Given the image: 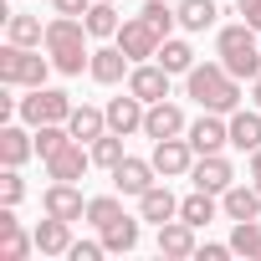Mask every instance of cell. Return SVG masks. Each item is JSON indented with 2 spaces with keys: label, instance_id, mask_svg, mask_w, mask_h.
Segmentation results:
<instances>
[{
  "label": "cell",
  "instance_id": "obj_8",
  "mask_svg": "<svg viewBox=\"0 0 261 261\" xmlns=\"http://www.w3.org/2000/svg\"><path fill=\"white\" fill-rule=\"evenodd\" d=\"M185 139L195 144V154H220L230 144V118L225 113H205V118H195L185 128Z\"/></svg>",
  "mask_w": 261,
  "mask_h": 261
},
{
  "label": "cell",
  "instance_id": "obj_4",
  "mask_svg": "<svg viewBox=\"0 0 261 261\" xmlns=\"http://www.w3.org/2000/svg\"><path fill=\"white\" fill-rule=\"evenodd\" d=\"M51 67L57 62L41 57L36 46H16V41L0 46V82H6V87H46Z\"/></svg>",
  "mask_w": 261,
  "mask_h": 261
},
{
  "label": "cell",
  "instance_id": "obj_26",
  "mask_svg": "<svg viewBox=\"0 0 261 261\" xmlns=\"http://www.w3.org/2000/svg\"><path fill=\"white\" fill-rule=\"evenodd\" d=\"M215 16H220L215 0H179V26H185V31H210Z\"/></svg>",
  "mask_w": 261,
  "mask_h": 261
},
{
  "label": "cell",
  "instance_id": "obj_21",
  "mask_svg": "<svg viewBox=\"0 0 261 261\" xmlns=\"http://www.w3.org/2000/svg\"><path fill=\"white\" fill-rule=\"evenodd\" d=\"M139 215H144V220H154V225H164V220H174V215H179V200L169 195V185H149V190L139 195Z\"/></svg>",
  "mask_w": 261,
  "mask_h": 261
},
{
  "label": "cell",
  "instance_id": "obj_6",
  "mask_svg": "<svg viewBox=\"0 0 261 261\" xmlns=\"http://www.w3.org/2000/svg\"><path fill=\"white\" fill-rule=\"evenodd\" d=\"M149 159H154V169H159L164 179H179V174L195 169L200 154H195V144L179 134V139H154V154H149Z\"/></svg>",
  "mask_w": 261,
  "mask_h": 261
},
{
  "label": "cell",
  "instance_id": "obj_3",
  "mask_svg": "<svg viewBox=\"0 0 261 261\" xmlns=\"http://www.w3.org/2000/svg\"><path fill=\"white\" fill-rule=\"evenodd\" d=\"M215 57H220V67L230 72V77H241V82H251V77H261V41H256V26H220V36H215Z\"/></svg>",
  "mask_w": 261,
  "mask_h": 261
},
{
  "label": "cell",
  "instance_id": "obj_7",
  "mask_svg": "<svg viewBox=\"0 0 261 261\" xmlns=\"http://www.w3.org/2000/svg\"><path fill=\"white\" fill-rule=\"evenodd\" d=\"M128 57H134V62H149V57H159V46H164V36L144 21V16H134V21H123L118 26V36H113Z\"/></svg>",
  "mask_w": 261,
  "mask_h": 261
},
{
  "label": "cell",
  "instance_id": "obj_27",
  "mask_svg": "<svg viewBox=\"0 0 261 261\" xmlns=\"http://www.w3.org/2000/svg\"><path fill=\"white\" fill-rule=\"evenodd\" d=\"M179 220H190L195 230H200V225H210V220H215V195H210V190L185 195V200H179Z\"/></svg>",
  "mask_w": 261,
  "mask_h": 261
},
{
  "label": "cell",
  "instance_id": "obj_34",
  "mask_svg": "<svg viewBox=\"0 0 261 261\" xmlns=\"http://www.w3.org/2000/svg\"><path fill=\"white\" fill-rule=\"evenodd\" d=\"M62 144H72V128H67V123H41V128H36V154H41V159H51Z\"/></svg>",
  "mask_w": 261,
  "mask_h": 261
},
{
  "label": "cell",
  "instance_id": "obj_22",
  "mask_svg": "<svg viewBox=\"0 0 261 261\" xmlns=\"http://www.w3.org/2000/svg\"><path fill=\"white\" fill-rule=\"evenodd\" d=\"M220 210H225L230 220H256V215H261V190H256V185H230V190L220 195Z\"/></svg>",
  "mask_w": 261,
  "mask_h": 261
},
{
  "label": "cell",
  "instance_id": "obj_12",
  "mask_svg": "<svg viewBox=\"0 0 261 261\" xmlns=\"http://www.w3.org/2000/svg\"><path fill=\"white\" fill-rule=\"evenodd\" d=\"M31 246H36V236H26V230H21L16 205H0V261H26V256H31Z\"/></svg>",
  "mask_w": 261,
  "mask_h": 261
},
{
  "label": "cell",
  "instance_id": "obj_42",
  "mask_svg": "<svg viewBox=\"0 0 261 261\" xmlns=\"http://www.w3.org/2000/svg\"><path fill=\"white\" fill-rule=\"evenodd\" d=\"M251 102L261 108V77H251Z\"/></svg>",
  "mask_w": 261,
  "mask_h": 261
},
{
  "label": "cell",
  "instance_id": "obj_31",
  "mask_svg": "<svg viewBox=\"0 0 261 261\" xmlns=\"http://www.w3.org/2000/svg\"><path fill=\"white\" fill-rule=\"evenodd\" d=\"M230 251L261 261V225H256V220H236V230H230Z\"/></svg>",
  "mask_w": 261,
  "mask_h": 261
},
{
  "label": "cell",
  "instance_id": "obj_40",
  "mask_svg": "<svg viewBox=\"0 0 261 261\" xmlns=\"http://www.w3.org/2000/svg\"><path fill=\"white\" fill-rule=\"evenodd\" d=\"M236 6H241L246 26H256V31H261V0H236Z\"/></svg>",
  "mask_w": 261,
  "mask_h": 261
},
{
  "label": "cell",
  "instance_id": "obj_17",
  "mask_svg": "<svg viewBox=\"0 0 261 261\" xmlns=\"http://www.w3.org/2000/svg\"><path fill=\"white\" fill-rule=\"evenodd\" d=\"M200 246H195V225L190 220H164L159 225V256H169V261H185V256H195Z\"/></svg>",
  "mask_w": 261,
  "mask_h": 261
},
{
  "label": "cell",
  "instance_id": "obj_36",
  "mask_svg": "<svg viewBox=\"0 0 261 261\" xmlns=\"http://www.w3.org/2000/svg\"><path fill=\"white\" fill-rule=\"evenodd\" d=\"M26 200V179L6 164V174H0V205H21Z\"/></svg>",
  "mask_w": 261,
  "mask_h": 261
},
{
  "label": "cell",
  "instance_id": "obj_15",
  "mask_svg": "<svg viewBox=\"0 0 261 261\" xmlns=\"http://www.w3.org/2000/svg\"><path fill=\"white\" fill-rule=\"evenodd\" d=\"M102 113H108V128H113V134H123V139H128V134H139V128H144V113H149V102L128 92V97H113Z\"/></svg>",
  "mask_w": 261,
  "mask_h": 261
},
{
  "label": "cell",
  "instance_id": "obj_13",
  "mask_svg": "<svg viewBox=\"0 0 261 261\" xmlns=\"http://www.w3.org/2000/svg\"><path fill=\"white\" fill-rule=\"evenodd\" d=\"M87 169H92V149H82V139L62 144V149L46 159V174H51V179H72V185H77Z\"/></svg>",
  "mask_w": 261,
  "mask_h": 261
},
{
  "label": "cell",
  "instance_id": "obj_37",
  "mask_svg": "<svg viewBox=\"0 0 261 261\" xmlns=\"http://www.w3.org/2000/svg\"><path fill=\"white\" fill-rule=\"evenodd\" d=\"M108 246L102 241H72V251H67V261H97Z\"/></svg>",
  "mask_w": 261,
  "mask_h": 261
},
{
  "label": "cell",
  "instance_id": "obj_16",
  "mask_svg": "<svg viewBox=\"0 0 261 261\" xmlns=\"http://www.w3.org/2000/svg\"><path fill=\"white\" fill-rule=\"evenodd\" d=\"M87 72H92V82H102V87H113V82H123L128 72H134V57H128L123 46H102V51H92V62H87Z\"/></svg>",
  "mask_w": 261,
  "mask_h": 261
},
{
  "label": "cell",
  "instance_id": "obj_2",
  "mask_svg": "<svg viewBox=\"0 0 261 261\" xmlns=\"http://www.w3.org/2000/svg\"><path fill=\"white\" fill-rule=\"evenodd\" d=\"M46 57L57 62V72H67V77H77L87 62H92V51H87V21L82 16H57V21H46Z\"/></svg>",
  "mask_w": 261,
  "mask_h": 261
},
{
  "label": "cell",
  "instance_id": "obj_35",
  "mask_svg": "<svg viewBox=\"0 0 261 261\" xmlns=\"http://www.w3.org/2000/svg\"><path fill=\"white\" fill-rule=\"evenodd\" d=\"M144 21H149V26H154L159 36H169V31L179 26V11H169L164 0H149V6H144Z\"/></svg>",
  "mask_w": 261,
  "mask_h": 261
},
{
  "label": "cell",
  "instance_id": "obj_28",
  "mask_svg": "<svg viewBox=\"0 0 261 261\" xmlns=\"http://www.w3.org/2000/svg\"><path fill=\"white\" fill-rule=\"evenodd\" d=\"M139 220H144V215H139ZM139 220H134V215L113 220V225L102 230V246H108V251H134V246H139Z\"/></svg>",
  "mask_w": 261,
  "mask_h": 261
},
{
  "label": "cell",
  "instance_id": "obj_5",
  "mask_svg": "<svg viewBox=\"0 0 261 261\" xmlns=\"http://www.w3.org/2000/svg\"><path fill=\"white\" fill-rule=\"evenodd\" d=\"M21 118H26L31 128H41V123H67V118H72V97L57 92V87H31V97H21Z\"/></svg>",
  "mask_w": 261,
  "mask_h": 261
},
{
  "label": "cell",
  "instance_id": "obj_39",
  "mask_svg": "<svg viewBox=\"0 0 261 261\" xmlns=\"http://www.w3.org/2000/svg\"><path fill=\"white\" fill-rule=\"evenodd\" d=\"M195 256H200V261H225V256H236V251H230V241H225V246H215V241H210V246H200Z\"/></svg>",
  "mask_w": 261,
  "mask_h": 261
},
{
  "label": "cell",
  "instance_id": "obj_19",
  "mask_svg": "<svg viewBox=\"0 0 261 261\" xmlns=\"http://www.w3.org/2000/svg\"><path fill=\"white\" fill-rule=\"evenodd\" d=\"M31 154H36V134H26V128H16V123H0V164L21 169Z\"/></svg>",
  "mask_w": 261,
  "mask_h": 261
},
{
  "label": "cell",
  "instance_id": "obj_1",
  "mask_svg": "<svg viewBox=\"0 0 261 261\" xmlns=\"http://www.w3.org/2000/svg\"><path fill=\"white\" fill-rule=\"evenodd\" d=\"M185 92H190L205 113H225V118H230V113L241 108V77H230L220 62H205V67L195 62V67L185 72Z\"/></svg>",
  "mask_w": 261,
  "mask_h": 261
},
{
  "label": "cell",
  "instance_id": "obj_32",
  "mask_svg": "<svg viewBox=\"0 0 261 261\" xmlns=\"http://www.w3.org/2000/svg\"><path fill=\"white\" fill-rule=\"evenodd\" d=\"M113 220H123V200H118V195H97V200H87V225L108 230Z\"/></svg>",
  "mask_w": 261,
  "mask_h": 261
},
{
  "label": "cell",
  "instance_id": "obj_24",
  "mask_svg": "<svg viewBox=\"0 0 261 261\" xmlns=\"http://www.w3.org/2000/svg\"><path fill=\"white\" fill-rule=\"evenodd\" d=\"M6 41H16V46H41V41H46V26H41L31 11H16V16H6Z\"/></svg>",
  "mask_w": 261,
  "mask_h": 261
},
{
  "label": "cell",
  "instance_id": "obj_9",
  "mask_svg": "<svg viewBox=\"0 0 261 261\" xmlns=\"http://www.w3.org/2000/svg\"><path fill=\"white\" fill-rule=\"evenodd\" d=\"M41 210L57 215V220H82V215H87V200H82V190H77L72 179H51L46 195H41Z\"/></svg>",
  "mask_w": 261,
  "mask_h": 261
},
{
  "label": "cell",
  "instance_id": "obj_29",
  "mask_svg": "<svg viewBox=\"0 0 261 261\" xmlns=\"http://www.w3.org/2000/svg\"><path fill=\"white\" fill-rule=\"evenodd\" d=\"M82 21H87V36H97V41H102V36H118V26H123L118 11H113V0H97Z\"/></svg>",
  "mask_w": 261,
  "mask_h": 261
},
{
  "label": "cell",
  "instance_id": "obj_20",
  "mask_svg": "<svg viewBox=\"0 0 261 261\" xmlns=\"http://www.w3.org/2000/svg\"><path fill=\"white\" fill-rule=\"evenodd\" d=\"M31 236H36V251H41V256H67V251H72V220L46 215Z\"/></svg>",
  "mask_w": 261,
  "mask_h": 261
},
{
  "label": "cell",
  "instance_id": "obj_30",
  "mask_svg": "<svg viewBox=\"0 0 261 261\" xmlns=\"http://www.w3.org/2000/svg\"><path fill=\"white\" fill-rule=\"evenodd\" d=\"M159 67H164V72H190V67H195V51H190V41H179V36H164V46H159Z\"/></svg>",
  "mask_w": 261,
  "mask_h": 261
},
{
  "label": "cell",
  "instance_id": "obj_41",
  "mask_svg": "<svg viewBox=\"0 0 261 261\" xmlns=\"http://www.w3.org/2000/svg\"><path fill=\"white\" fill-rule=\"evenodd\" d=\"M251 185H256V190H261V149H256V154H251Z\"/></svg>",
  "mask_w": 261,
  "mask_h": 261
},
{
  "label": "cell",
  "instance_id": "obj_14",
  "mask_svg": "<svg viewBox=\"0 0 261 261\" xmlns=\"http://www.w3.org/2000/svg\"><path fill=\"white\" fill-rule=\"evenodd\" d=\"M154 174H159L154 159H128V154H123V159L113 164V185H118V195H134V200L154 185Z\"/></svg>",
  "mask_w": 261,
  "mask_h": 261
},
{
  "label": "cell",
  "instance_id": "obj_18",
  "mask_svg": "<svg viewBox=\"0 0 261 261\" xmlns=\"http://www.w3.org/2000/svg\"><path fill=\"white\" fill-rule=\"evenodd\" d=\"M185 113L174 108V102H149V113H144V134L149 139H179L185 134Z\"/></svg>",
  "mask_w": 261,
  "mask_h": 261
},
{
  "label": "cell",
  "instance_id": "obj_23",
  "mask_svg": "<svg viewBox=\"0 0 261 261\" xmlns=\"http://www.w3.org/2000/svg\"><path fill=\"white\" fill-rule=\"evenodd\" d=\"M230 149H241V154H256L261 149V108L256 113H230Z\"/></svg>",
  "mask_w": 261,
  "mask_h": 261
},
{
  "label": "cell",
  "instance_id": "obj_10",
  "mask_svg": "<svg viewBox=\"0 0 261 261\" xmlns=\"http://www.w3.org/2000/svg\"><path fill=\"white\" fill-rule=\"evenodd\" d=\"M169 77L174 72H164L159 62H134V72H128V92L144 97V102H164L169 97Z\"/></svg>",
  "mask_w": 261,
  "mask_h": 261
},
{
  "label": "cell",
  "instance_id": "obj_38",
  "mask_svg": "<svg viewBox=\"0 0 261 261\" xmlns=\"http://www.w3.org/2000/svg\"><path fill=\"white\" fill-rule=\"evenodd\" d=\"M92 6H97V0H51V11H57V16H87Z\"/></svg>",
  "mask_w": 261,
  "mask_h": 261
},
{
  "label": "cell",
  "instance_id": "obj_25",
  "mask_svg": "<svg viewBox=\"0 0 261 261\" xmlns=\"http://www.w3.org/2000/svg\"><path fill=\"white\" fill-rule=\"evenodd\" d=\"M67 128H72V139H82V144H92V139H102L108 134V113H97V108H72V118H67Z\"/></svg>",
  "mask_w": 261,
  "mask_h": 261
},
{
  "label": "cell",
  "instance_id": "obj_33",
  "mask_svg": "<svg viewBox=\"0 0 261 261\" xmlns=\"http://www.w3.org/2000/svg\"><path fill=\"white\" fill-rule=\"evenodd\" d=\"M87 149H92V164H97V169H113V164L123 159V134H113V128H108V134L92 139Z\"/></svg>",
  "mask_w": 261,
  "mask_h": 261
},
{
  "label": "cell",
  "instance_id": "obj_11",
  "mask_svg": "<svg viewBox=\"0 0 261 261\" xmlns=\"http://www.w3.org/2000/svg\"><path fill=\"white\" fill-rule=\"evenodd\" d=\"M190 179H195V190L225 195V190L236 185V169H230V159H225V154H200V159H195V169H190Z\"/></svg>",
  "mask_w": 261,
  "mask_h": 261
}]
</instances>
